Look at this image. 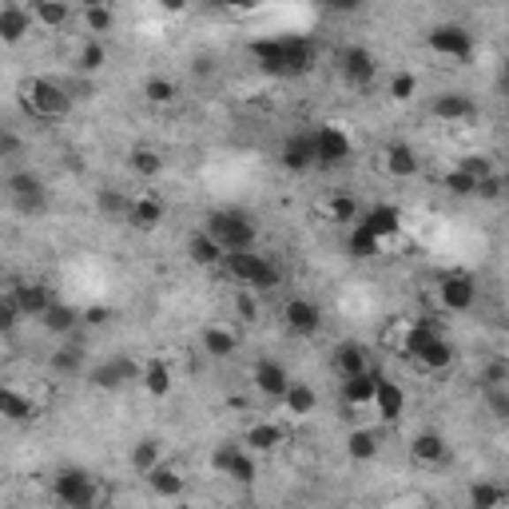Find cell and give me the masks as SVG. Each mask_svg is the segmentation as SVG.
<instances>
[{
    "instance_id": "1",
    "label": "cell",
    "mask_w": 509,
    "mask_h": 509,
    "mask_svg": "<svg viewBox=\"0 0 509 509\" xmlns=\"http://www.w3.org/2000/svg\"><path fill=\"white\" fill-rule=\"evenodd\" d=\"M251 56L259 64V72L275 80H294V76H307L318 60V48L315 40L307 36H262L251 44Z\"/></svg>"
},
{
    "instance_id": "2",
    "label": "cell",
    "mask_w": 509,
    "mask_h": 509,
    "mask_svg": "<svg viewBox=\"0 0 509 509\" xmlns=\"http://www.w3.org/2000/svg\"><path fill=\"white\" fill-rule=\"evenodd\" d=\"M199 231H207V235L223 247V254L254 251V243H259V223H254L251 215L235 211V207H227V211H211Z\"/></svg>"
},
{
    "instance_id": "3",
    "label": "cell",
    "mask_w": 509,
    "mask_h": 509,
    "mask_svg": "<svg viewBox=\"0 0 509 509\" xmlns=\"http://www.w3.org/2000/svg\"><path fill=\"white\" fill-rule=\"evenodd\" d=\"M20 108L28 111L32 119H60L72 111V92L48 76H32L20 92Z\"/></svg>"
},
{
    "instance_id": "4",
    "label": "cell",
    "mask_w": 509,
    "mask_h": 509,
    "mask_svg": "<svg viewBox=\"0 0 509 509\" xmlns=\"http://www.w3.org/2000/svg\"><path fill=\"white\" fill-rule=\"evenodd\" d=\"M52 493L60 498L64 509H103V490L87 469L80 466H64L52 477Z\"/></svg>"
},
{
    "instance_id": "5",
    "label": "cell",
    "mask_w": 509,
    "mask_h": 509,
    "mask_svg": "<svg viewBox=\"0 0 509 509\" xmlns=\"http://www.w3.org/2000/svg\"><path fill=\"white\" fill-rule=\"evenodd\" d=\"M223 267H227L231 278L247 286V291H275L283 283V270L259 251H235V254H223Z\"/></svg>"
},
{
    "instance_id": "6",
    "label": "cell",
    "mask_w": 509,
    "mask_h": 509,
    "mask_svg": "<svg viewBox=\"0 0 509 509\" xmlns=\"http://www.w3.org/2000/svg\"><path fill=\"white\" fill-rule=\"evenodd\" d=\"M4 191L16 211H24V215H40L48 207V187L36 171H12L4 179Z\"/></svg>"
},
{
    "instance_id": "7",
    "label": "cell",
    "mask_w": 509,
    "mask_h": 509,
    "mask_svg": "<svg viewBox=\"0 0 509 509\" xmlns=\"http://www.w3.org/2000/svg\"><path fill=\"white\" fill-rule=\"evenodd\" d=\"M310 135H315V167H342L354 156V143L338 124H318Z\"/></svg>"
},
{
    "instance_id": "8",
    "label": "cell",
    "mask_w": 509,
    "mask_h": 509,
    "mask_svg": "<svg viewBox=\"0 0 509 509\" xmlns=\"http://www.w3.org/2000/svg\"><path fill=\"white\" fill-rule=\"evenodd\" d=\"M140 370L143 366L135 362L132 354H116V358L95 362L92 370H87V382H92L95 390H124V386H132V382H140Z\"/></svg>"
},
{
    "instance_id": "9",
    "label": "cell",
    "mask_w": 509,
    "mask_h": 509,
    "mask_svg": "<svg viewBox=\"0 0 509 509\" xmlns=\"http://www.w3.org/2000/svg\"><path fill=\"white\" fill-rule=\"evenodd\" d=\"M426 44L429 52L445 56V60H469L474 56V32L461 28V24H437V28H429Z\"/></svg>"
},
{
    "instance_id": "10",
    "label": "cell",
    "mask_w": 509,
    "mask_h": 509,
    "mask_svg": "<svg viewBox=\"0 0 509 509\" xmlns=\"http://www.w3.org/2000/svg\"><path fill=\"white\" fill-rule=\"evenodd\" d=\"M211 469L223 477H231V482H239V485H254V477H259L254 453H247L243 445H219V450L211 453Z\"/></svg>"
},
{
    "instance_id": "11",
    "label": "cell",
    "mask_w": 509,
    "mask_h": 509,
    "mask_svg": "<svg viewBox=\"0 0 509 509\" xmlns=\"http://www.w3.org/2000/svg\"><path fill=\"white\" fill-rule=\"evenodd\" d=\"M338 72L350 87H370L374 76H378V60H374L370 48L350 44V48H342V56H338Z\"/></svg>"
},
{
    "instance_id": "12",
    "label": "cell",
    "mask_w": 509,
    "mask_h": 509,
    "mask_svg": "<svg viewBox=\"0 0 509 509\" xmlns=\"http://www.w3.org/2000/svg\"><path fill=\"white\" fill-rule=\"evenodd\" d=\"M283 323L291 334H299V338H315L318 330H323V310H318V302L310 299H286L283 302Z\"/></svg>"
},
{
    "instance_id": "13",
    "label": "cell",
    "mask_w": 509,
    "mask_h": 509,
    "mask_svg": "<svg viewBox=\"0 0 509 509\" xmlns=\"http://www.w3.org/2000/svg\"><path fill=\"white\" fill-rule=\"evenodd\" d=\"M437 299H442L445 310H469L477 302V283L466 270H450V275H442V283H437Z\"/></svg>"
},
{
    "instance_id": "14",
    "label": "cell",
    "mask_w": 509,
    "mask_h": 509,
    "mask_svg": "<svg viewBox=\"0 0 509 509\" xmlns=\"http://www.w3.org/2000/svg\"><path fill=\"white\" fill-rule=\"evenodd\" d=\"M251 382L262 398H275L278 402V398L286 394V386H291V374H286V366L275 362V358H259V362L251 366Z\"/></svg>"
},
{
    "instance_id": "15",
    "label": "cell",
    "mask_w": 509,
    "mask_h": 509,
    "mask_svg": "<svg viewBox=\"0 0 509 509\" xmlns=\"http://www.w3.org/2000/svg\"><path fill=\"white\" fill-rule=\"evenodd\" d=\"M278 163H283L286 171H294V175L310 171V167H315V135L310 132L291 135V140L283 143V151H278Z\"/></svg>"
},
{
    "instance_id": "16",
    "label": "cell",
    "mask_w": 509,
    "mask_h": 509,
    "mask_svg": "<svg viewBox=\"0 0 509 509\" xmlns=\"http://www.w3.org/2000/svg\"><path fill=\"white\" fill-rule=\"evenodd\" d=\"M358 223H362V227L370 231L378 243H386L390 235H398V231H402V211H398L394 203H378V207H370L366 215H358Z\"/></svg>"
},
{
    "instance_id": "17",
    "label": "cell",
    "mask_w": 509,
    "mask_h": 509,
    "mask_svg": "<svg viewBox=\"0 0 509 509\" xmlns=\"http://www.w3.org/2000/svg\"><path fill=\"white\" fill-rule=\"evenodd\" d=\"M8 299L16 302L20 318H44V310L52 307V294H48V286H40V283H16Z\"/></svg>"
},
{
    "instance_id": "18",
    "label": "cell",
    "mask_w": 509,
    "mask_h": 509,
    "mask_svg": "<svg viewBox=\"0 0 509 509\" xmlns=\"http://www.w3.org/2000/svg\"><path fill=\"white\" fill-rule=\"evenodd\" d=\"M28 32H32V8L0 4V44H20Z\"/></svg>"
},
{
    "instance_id": "19",
    "label": "cell",
    "mask_w": 509,
    "mask_h": 509,
    "mask_svg": "<svg viewBox=\"0 0 509 509\" xmlns=\"http://www.w3.org/2000/svg\"><path fill=\"white\" fill-rule=\"evenodd\" d=\"M410 458L422 461V466H442V461L450 458V445H445V437L437 434V429H422L410 442Z\"/></svg>"
},
{
    "instance_id": "20",
    "label": "cell",
    "mask_w": 509,
    "mask_h": 509,
    "mask_svg": "<svg viewBox=\"0 0 509 509\" xmlns=\"http://www.w3.org/2000/svg\"><path fill=\"white\" fill-rule=\"evenodd\" d=\"M370 402L378 406L382 422H398L406 414V390L398 386V382H390V378H382V374H378V386H374Z\"/></svg>"
},
{
    "instance_id": "21",
    "label": "cell",
    "mask_w": 509,
    "mask_h": 509,
    "mask_svg": "<svg viewBox=\"0 0 509 509\" xmlns=\"http://www.w3.org/2000/svg\"><path fill=\"white\" fill-rule=\"evenodd\" d=\"M124 219L132 223L135 231H156L159 223H163V199H156V195H135Z\"/></svg>"
},
{
    "instance_id": "22",
    "label": "cell",
    "mask_w": 509,
    "mask_h": 509,
    "mask_svg": "<svg viewBox=\"0 0 509 509\" xmlns=\"http://www.w3.org/2000/svg\"><path fill=\"white\" fill-rule=\"evenodd\" d=\"M429 111H434V119L458 124V119H469V116H474V100H469L466 92H442V95H434Z\"/></svg>"
},
{
    "instance_id": "23",
    "label": "cell",
    "mask_w": 509,
    "mask_h": 509,
    "mask_svg": "<svg viewBox=\"0 0 509 509\" xmlns=\"http://www.w3.org/2000/svg\"><path fill=\"white\" fill-rule=\"evenodd\" d=\"M382 167H386L394 179H414L418 175V156H414L410 143H390L382 151Z\"/></svg>"
},
{
    "instance_id": "24",
    "label": "cell",
    "mask_w": 509,
    "mask_h": 509,
    "mask_svg": "<svg viewBox=\"0 0 509 509\" xmlns=\"http://www.w3.org/2000/svg\"><path fill=\"white\" fill-rule=\"evenodd\" d=\"M199 346H203L207 358H231L239 350V334L227 330V326H203V334H199Z\"/></svg>"
},
{
    "instance_id": "25",
    "label": "cell",
    "mask_w": 509,
    "mask_h": 509,
    "mask_svg": "<svg viewBox=\"0 0 509 509\" xmlns=\"http://www.w3.org/2000/svg\"><path fill=\"white\" fill-rule=\"evenodd\" d=\"M140 386L148 390L151 398H167V394H171V366H167L163 358H151V362H143Z\"/></svg>"
},
{
    "instance_id": "26",
    "label": "cell",
    "mask_w": 509,
    "mask_h": 509,
    "mask_svg": "<svg viewBox=\"0 0 509 509\" xmlns=\"http://www.w3.org/2000/svg\"><path fill=\"white\" fill-rule=\"evenodd\" d=\"M283 426H275V422H254L251 429H247V453H270V450H278L283 445Z\"/></svg>"
},
{
    "instance_id": "27",
    "label": "cell",
    "mask_w": 509,
    "mask_h": 509,
    "mask_svg": "<svg viewBox=\"0 0 509 509\" xmlns=\"http://www.w3.org/2000/svg\"><path fill=\"white\" fill-rule=\"evenodd\" d=\"M0 418L4 422H32L36 418V402L24 398L20 390H12V386H0Z\"/></svg>"
},
{
    "instance_id": "28",
    "label": "cell",
    "mask_w": 509,
    "mask_h": 509,
    "mask_svg": "<svg viewBox=\"0 0 509 509\" xmlns=\"http://www.w3.org/2000/svg\"><path fill=\"white\" fill-rule=\"evenodd\" d=\"M414 362L426 366V370H445V366L453 362V342L445 338V334H434V338L418 350V358H414Z\"/></svg>"
},
{
    "instance_id": "29",
    "label": "cell",
    "mask_w": 509,
    "mask_h": 509,
    "mask_svg": "<svg viewBox=\"0 0 509 509\" xmlns=\"http://www.w3.org/2000/svg\"><path fill=\"white\" fill-rule=\"evenodd\" d=\"M143 477H148V490L156 493V498H179L183 493V474L175 466H163V461H159V466Z\"/></svg>"
},
{
    "instance_id": "30",
    "label": "cell",
    "mask_w": 509,
    "mask_h": 509,
    "mask_svg": "<svg viewBox=\"0 0 509 509\" xmlns=\"http://www.w3.org/2000/svg\"><path fill=\"white\" fill-rule=\"evenodd\" d=\"M187 254H191L195 267H219V262H223V247L215 243L207 231H195V235L187 239Z\"/></svg>"
},
{
    "instance_id": "31",
    "label": "cell",
    "mask_w": 509,
    "mask_h": 509,
    "mask_svg": "<svg viewBox=\"0 0 509 509\" xmlns=\"http://www.w3.org/2000/svg\"><path fill=\"white\" fill-rule=\"evenodd\" d=\"M334 370L342 374V378H354V374H366L370 366H366V354L358 342H338L334 346Z\"/></svg>"
},
{
    "instance_id": "32",
    "label": "cell",
    "mask_w": 509,
    "mask_h": 509,
    "mask_svg": "<svg viewBox=\"0 0 509 509\" xmlns=\"http://www.w3.org/2000/svg\"><path fill=\"white\" fill-rule=\"evenodd\" d=\"M278 402L286 406V414H294V418H307V414H315L318 394L307 386V382H291V386H286V394L278 398Z\"/></svg>"
},
{
    "instance_id": "33",
    "label": "cell",
    "mask_w": 509,
    "mask_h": 509,
    "mask_svg": "<svg viewBox=\"0 0 509 509\" xmlns=\"http://www.w3.org/2000/svg\"><path fill=\"white\" fill-rule=\"evenodd\" d=\"M374 386H378V374H374V370L354 374V378H342V402L366 406V402L374 398Z\"/></svg>"
},
{
    "instance_id": "34",
    "label": "cell",
    "mask_w": 509,
    "mask_h": 509,
    "mask_svg": "<svg viewBox=\"0 0 509 509\" xmlns=\"http://www.w3.org/2000/svg\"><path fill=\"white\" fill-rule=\"evenodd\" d=\"M163 461V442L159 437H140L132 445V469L135 474H151V469Z\"/></svg>"
},
{
    "instance_id": "35",
    "label": "cell",
    "mask_w": 509,
    "mask_h": 509,
    "mask_svg": "<svg viewBox=\"0 0 509 509\" xmlns=\"http://www.w3.org/2000/svg\"><path fill=\"white\" fill-rule=\"evenodd\" d=\"M378 434L374 429H350L346 434V458L350 461H374L378 458Z\"/></svg>"
},
{
    "instance_id": "36",
    "label": "cell",
    "mask_w": 509,
    "mask_h": 509,
    "mask_svg": "<svg viewBox=\"0 0 509 509\" xmlns=\"http://www.w3.org/2000/svg\"><path fill=\"white\" fill-rule=\"evenodd\" d=\"M127 167H132L135 175H140V179H156L159 171H163V156H159L156 148H132L127 151Z\"/></svg>"
},
{
    "instance_id": "37",
    "label": "cell",
    "mask_w": 509,
    "mask_h": 509,
    "mask_svg": "<svg viewBox=\"0 0 509 509\" xmlns=\"http://www.w3.org/2000/svg\"><path fill=\"white\" fill-rule=\"evenodd\" d=\"M84 346H60L52 350V358H48V366H52V374H64V378H76V374H84Z\"/></svg>"
},
{
    "instance_id": "38",
    "label": "cell",
    "mask_w": 509,
    "mask_h": 509,
    "mask_svg": "<svg viewBox=\"0 0 509 509\" xmlns=\"http://www.w3.org/2000/svg\"><path fill=\"white\" fill-rule=\"evenodd\" d=\"M32 20L44 24V28H64L72 20V8L64 0H36L32 4Z\"/></svg>"
},
{
    "instance_id": "39",
    "label": "cell",
    "mask_w": 509,
    "mask_h": 509,
    "mask_svg": "<svg viewBox=\"0 0 509 509\" xmlns=\"http://www.w3.org/2000/svg\"><path fill=\"white\" fill-rule=\"evenodd\" d=\"M40 323H44L52 334H68V330H76L80 310L72 307V302H52V307L44 310V318H40Z\"/></svg>"
},
{
    "instance_id": "40",
    "label": "cell",
    "mask_w": 509,
    "mask_h": 509,
    "mask_svg": "<svg viewBox=\"0 0 509 509\" xmlns=\"http://www.w3.org/2000/svg\"><path fill=\"white\" fill-rule=\"evenodd\" d=\"M505 505V490L498 482H474L469 485V509H501Z\"/></svg>"
},
{
    "instance_id": "41",
    "label": "cell",
    "mask_w": 509,
    "mask_h": 509,
    "mask_svg": "<svg viewBox=\"0 0 509 509\" xmlns=\"http://www.w3.org/2000/svg\"><path fill=\"white\" fill-rule=\"evenodd\" d=\"M346 251H350V259H374V254L382 251V243L362 227V223H354L346 235Z\"/></svg>"
},
{
    "instance_id": "42",
    "label": "cell",
    "mask_w": 509,
    "mask_h": 509,
    "mask_svg": "<svg viewBox=\"0 0 509 509\" xmlns=\"http://www.w3.org/2000/svg\"><path fill=\"white\" fill-rule=\"evenodd\" d=\"M326 219H330V223H342V227H354V223H358V203H354V195L338 191V195L326 199Z\"/></svg>"
},
{
    "instance_id": "43",
    "label": "cell",
    "mask_w": 509,
    "mask_h": 509,
    "mask_svg": "<svg viewBox=\"0 0 509 509\" xmlns=\"http://www.w3.org/2000/svg\"><path fill=\"white\" fill-rule=\"evenodd\" d=\"M175 95H179V87H175V80H167V76H148V84H143V100L156 103V108L175 103Z\"/></svg>"
},
{
    "instance_id": "44",
    "label": "cell",
    "mask_w": 509,
    "mask_h": 509,
    "mask_svg": "<svg viewBox=\"0 0 509 509\" xmlns=\"http://www.w3.org/2000/svg\"><path fill=\"white\" fill-rule=\"evenodd\" d=\"M95 207H100V215H108V219H124L132 199H127V191L103 187V191H95Z\"/></svg>"
},
{
    "instance_id": "45",
    "label": "cell",
    "mask_w": 509,
    "mask_h": 509,
    "mask_svg": "<svg viewBox=\"0 0 509 509\" xmlns=\"http://www.w3.org/2000/svg\"><path fill=\"white\" fill-rule=\"evenodd\" d=\"M108 64V48L100 44V40H87L84 48H80V56H76V72H84V76H95V72Z\"/></svg>"
},
{
    "instance_id": "46",
    "label": "cell",
    "mask_w": 509,
    "mask_h": 509,
    "mask_svg": "<svg viewBox=\"0 0 509 509\" xmlns=\"http://www.w3.org/2000/svg\"><path fill=\"white\" fill-rule=\"evenodd\" d=\"M442 187L450 191L453 199H474V191H477V179H469L466 171H458V167H453V171H445V175H442Z\"/></svg>"
},
{
    "instance_id": "47",
    "label": "cell",
    "mask_w": 509,
    "mask_h": 509,
    "mask_svg": "<svg viewBox=\"0 0 509 509\" xmlns=\"http://www.w3.org/2000/svg\"><path fill=\"white\" fill-rule=\"evenodd\" d=\"M414 92H418V76H414V72H394V76H390V100L406 103V100H414Z\"/></svg>"
},
{
    "instance_id": "48",
    "label": "cell",
    "mask_w": 509,
    "mask_h": 509,
    "mask_svg": "<svg viewBox=\"0 0 509 509\" xmlns=\"http://www.w3.org/2000/svg\"><path fill=\"white\" fill-rule=\"evenodd\" d=\"M84 24H87V32H111L116 12H111L108 4H87L84 8Z\"/></svg>"
},
{
    "instance_id": "49",
    "label": "cell",
    "mask_w": 509,
    "mask_h": 509,
    "mask_svg": "<svg viewBox=\"0 0 509 509\" xmlns=\"http://www.w3.org/2000/svg\"><path fill=\"white\" fill-rule=\"evenodd\" d=\"M434 326H429V323H418V326H410V330H406V338H402V350H406V354H410V358H418V350L422 346H426V342L429 338H434Z\"/></svg>"
},
{
    "instance_id": "50",
    "label": "cell",
    "mask_w": 509,
    "mask_h": 509,
    "mask_svg": "<svg viewBox=\"0 0 509 509\" xmlns=\"http://www.w3.org/2000/svg\"><path fill=\"white\" fill-rule=\"evenodd\" d=\"M453 167H458V171H466L469 179H485V175H493V163L485 156H461Z\"/></svg>"
},
{
    "instance_id": "51",
    "label": "cell",
    "mask_w": 509,
    "mask_h": 509,
    "mask_svg": "<svg viewBox=\"0 0 509 509\" xmlns=\"http://www.w3.org/2000/svg\"><path fill=\"white\" fill-rule=\"evenodd\" d=\"M235 315L243 318V323H259V299H254V291H239L235 294Z\"/></svg>"
},
{
    "instance_id": "52",
    "label": "cell",
    "mask_w": 509,
    "mask_h": 509,
    "mask_svg": "<svg viewBox=\"0 0 509 509\" xmlns=\"http://www.w3.org/2000/svg\"><path fill=\"white\" fill-rule=\"evenodd\" d=\"M501 191H505V183H501V175L493 171V175H485V179H477L474 199H485V203H498V199H501Z\"/></svg>"
},
{
    "instance_id": "53",
    "label": "cell",
    "mask_w": 509,
    "mask_h": 509,
    "mask_svg": "<svg viewBox=\"0 0 509 509\" xmlns=\"http://www.w3.org/2000/svg\"><path fill=\"white\" fill-rule=\"evenodd\" d=\"M16 326H20V310H16V302L8 299H0V334H12Z\"/></svg>"
},
{
    "instance_id": "54",
    "label": "cell",
    "mask_w": 509,
    "mask_h": 509,
    "mask_svg": "<svg viewBox=\"0 0 509 509\" xmlns=\"http://www.w3.org/2000/svg\"><path fill=\"white\" fill-rule=\"evenodd\" d=\"M482 378H485V386H490V390H505V382H509V366L498 358V362H490V366H485V374H482Z\"/></svg>"
},
{
    "instance_id": "55",
    "label": "cell",
    "mask_w": 509,
    "mask_h": 509,
    "mask_svg": "<svg viewBox=\"0 0 509 509\" xmlns=\"http://www.w3.org/2000/svg\"><path fill=\"white\" fill-rule=\"evenodd\" d=\"M24 151V140L16 132H8V127H0V159H16Z\"/></svg>"
},
{
    "instance_id": "56",
    "label": "cell",
    "mask_w": 509,
    "mask_h": 509,
    "mask_svg": "<svg viewBox=\"0 0 509 509\" xmlns=\"http://www.w3.org/2000/svg\"><path fill=\"white\" fill-rule=\"evenodd\" d=\"M80 323L103 326V323H108V307H87V310H80Z\"/></svg>"
},
{
    "instance_id": "57",
    "label": "cell",
    "mask_w": 509,
    "mask_h": 509,
    "mask_svg": "<svg viewBox=\"0 0 509 509\" xmlns=\"http://www.w3.org/2000/svg\"><path fill=\"white\" fill-rule=\"evenodd\" d=\"M490 406H493V414H498V418H505V414H509V398H505V390H490Z\"/></svg>"
},
{
    "instance_id": "58",
    "label": "cell",
    "mask_w": 509,
    "mask_h": 509,
    "mask_svg": "<svg viewBox=\"0 0 509 509\" xmlns=\"http://www.w3.org/2000/svg\"><path fill=\"white\" fill-rule=\"evenodd\" d=\"M175 509H191V505H175Z\"/></svg>"
}]
</instances>
